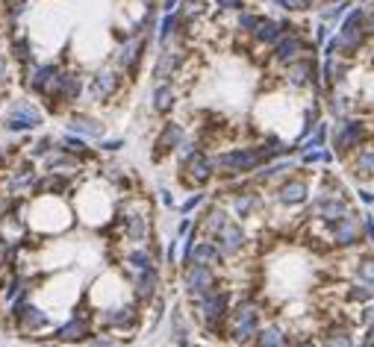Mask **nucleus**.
<instances>
[{
	"instance_id": "obj_43",
	"label": "nucleus",
	"mask_w": 374,
	"mask_h": 347,
	"mask_svg": "<svg viewBox=\"0 0 374 347\" xmlns=\"http://www.w3.org/2000/svg\"><path fill=\"white\" fill-rule=\"evenodd\" d=\"M127 265H133L136 271H144V268H154V253L148 251V247H136V251H130L124 256Z\"/></svg>"
},
{
	"instance_id": "obj_35",
	"label": "nucleus",
	"mask_w": 374,
	"mask_h": 347,
	"mask_svg": "<svg viewBox=\"0 0 374 347\" xmlns=\"http://www.w3.org/2000/svg\"><path fill=\"white\" fill-rule=\"evenodd\" d=\"M133 286H136V297H139V303H151L154 297H156V289H159V274H156V268L136 271Z\"/></svg>"
},
{
	"instance_id": "obj_2",
	"label": "nucleus",
	"mask_w": 374,
	"mask_h": 347,
	"mask_svg": "<svg viewBox=\"0 0 374 347\" xmlns=\"http://www.w3.org/2000/svg\"><path fill=\"white\" fill-rule=\"evenodd\" d=\"M86 82L89 80H86V74L80 71V68H65L59 82H56V89H54V94L44 101V109L54 112V115H59L65 109H74L80 101H83Z\"/></svg>"
},
{
	"instance_id": "obj_42",
	"label": "nucleus",
	"mask_w": 374,
	"mask_h": 347,
	"mask_svg": "<svg viewBox=\"0 0 374 347\" xmlns=\"http://www.w3.org/2000/svg\"><path fill=\"white\" fill-rule=\"evenodd\" d=\"M271 6H278L283 15H306L316 9V0H268Z\"/></svg>"
},
{
	"instance_id": "obj_61",
	"label": "nucleus",
	"mask_w": 374,
	"mask_h": 347,
	"mask_svg": "<svg viewBox=\"0 0 374 347\" xmlns=\"http://www.w3.org/2000/svg\"><path fill=\"white\" fill-rule=\"evenodd\" d=\"M6 4H9V0H0V6H6Z\"/></svg>"
},
{
	"instance_id": "obj_39",
	"label": "nucleus",
	"mask_w": 374,
	"mask_h": 347,
	"mask_svg": "<svg viewBox=\"0 0 374 347\" xmlns=\"http://www.w3.org/2000/svg\"><path fill=\"white\" fill-rule=\"evenodd\" d=\"M328 112L333 115L336 121H339V118H348V115L354 112V101H351L348 94L330 89V92H328Z\"/></svg>"
},
{
	"instance_id": "obj_1",
	"label": "nucleus",
	"mask_w": 374,
	"mask_h": 347,
	"mask_svg": "<svg viewBox=\"0 0 374 347\" xmlns=\"http://www.w3.org/2000/svg\"><path fill=\"white\" fill-rule=\"evenodd\" d=\"M216 156V177L224 179H239V177H251L266 165V156L259 151V144H245V147H227Z\"/></svg>"
},
{
	"instance_id": "obj_28",
	"label": "nucleus",
	"mask_w": 374,
	"mask_h": 347,
	"mask_svg": "<svg viewBox=\"0 0 374 347\" xmlns=\"http://www.w3.org/2000/svg\"><path fill=\"white\" fill-rule=\"evenodd\" d=\"M245 229H242V224L239 221H230L224 229H218V233L213 236V241L218 244V251L224 253V256H236L242 247H245Z\"/></svg>"
},
{
	"instance_id": "obj_48",
	"label": "nucleus",
	"mask_w": 374,
	"mask_h": 347,
	"mask_svg": "<svg viewBox=\"0 0 374 347\" xmlns=\"http://www.w3.org/2000/svg\"><path fill=\"white\" fill-rule=\"evenodd\" d=\"M127 147V139H97V153H118Z\"/></svg>"
},
{
	"instance_id": "obj_55",
	"label": "nucleus",
	"mask_w": 374,
	"mask_h": 347,
	"mask_svg": "<svg viewBox=\"0 0 374 347\" xmlns=\"http://www.w3.org/2000/svg\"><path fill=\"white\" fill-rule=\"evenodd\" d=\"M159 201H162V206H168V209L177 206V203H174V194H171L168 189H159Z\"/></svg>"
},
{
	"instance_id": "obj_40",
	"label": "nucleus",
	"mask_w": 374,
	"mask_h": 347,
	"mask_svg": "<svg viewBox=\"0 0 374 347\" xmlns=\"http://www.w3.org/2000/svg\"><path fill=\"white\" fill-rule=\"evenodd\" d=\"M263 15L266 12H259V9H245V12H239L236 15V24H233V30L239 32V36H254V30L259 27V21H263Z\"/></svg>"
},
{
	"instance_id": "obj_27",
	"label": "nucleus",
	"mask_w": 374,
	"mask_h": 347,
	"mask_svg": "<svg viewBox=\"0 0 374 347\" xmlns=\"http://www.w3.org/2000/svg\"><path fill=\"white\" fill-rule=\"evenodd\" d=\"M9 42V59L12 65H18L21 71H27L32 62H36V53H32V39H30V32L21 30V32H15V36L6 39Z\"/></svg>"
},
{
	"instance_id": "obj_9",
	"label": "nucleus",
	"mask_w": 374,
	"mask_h": 347,
	"mask_svg": "<svg viewBox=\"0 0 374 347\" xmlns=\"http://www.w3.org/2000/svg\"><path fill=\"white\" fill-rule=\"evenodd\" d=\"M189 62V44L186 42H171L166 47L156 51L154 68H151V80L154 82H166V80H177L180 71L186 68Z\"/></svg>"
},
{
	"instance_id": "obj_57",
	"label": "nucleus",
	"mask_w": 374,
	"mask_h": 347,
	"mask_svg": "<svg viewBox=\"0 0 374 347\" xmlns=\"http://www.w3.org/2000/svg\"><path fill=\"white\" fill-rule=\"evenodd\" d=\"M360 201H363L366 206H374V191H368V189H360Z\"/></svg>"
},
{
	"instance_id": "obj_7",
	"label": "nucleus",
	"mask_w": 374,
	"mask_h": 347,
	"mask_svg": "<svg viewBox=\"0 0 374 347\" xmlns=\"http://www.w3.org/2000/svg\"><path fill=\"white\" fill-rule=\"evenodd\" d=\"M268 56H271V62L274 65H280V68H286V65H292L295 59H301V56H310V53H316L318 47H316V42L313 39H306V30H301V27H295V30H289L283 39H278L271 47H268Z\"/></svg>"
},
{
	"instance_id": "obj_29",
	"label": "nucleus",
	"mask_w": 374,
	"mask_h": 347,
	"mask_svg": "<svg viewBox=\"0 0 374 347\" xmlns=\"http://www.w3.org/2000/svg\"><path fill=\"white\" fill-rule=\"evenodd\" d=\"M74 189V177L71 174H56V171H42L39 177V189H36V197L39 194H51V197H68Z\"/></svg>"
},
{
	"instance_id": "obj_11",
	"label": "nucleus",
	"mask_w": 374,
	"mask_h": 347,
	"mask_svg": "<svg viewBox=\"0 0 374 347\" xmlns=\"http://www.w3.org/2000/svg\"><path fill=\"white\" fill-rule=\"evenodd\" d=\"M177 174H180V179L189 189H204L206 183L216 179V156L209 151H198L192 159L177 165Z\"/></svg>"
},
{
	"instance_id": "obj_13",
	"label": "nucleus",
	"mask_w": 374,
	"mask_h": 347,
	"mask_svg": "<svg viewBox=\"0 0 374 347\" xmlns=\"http://www.w3.org/2000/svg\"><path fill=\"white\" fill-rule=\"evenodd\" d=\"M198 315L206 327V333H218V327L224 324V318L230 315V294L227 291H209L204 297H198Z\"/></svg>"
},
{
	"instance_id": "obj_53",
	"label": "nucleus",
	"mask_w": 374,
	"mask_h": 347,
	"mask_svg": "<svg viewBox=\"0 0 374 347\" xmlns=\"http://www.w3.org/2000/svg\"><path fill=\"white\" fill-rule=\"evenodd\" d=\"M363 233L368 236V241L374 244V212H368L366 218H363Z\"/></svg>"
},
{
	"instance_id": "obj_19",
	"label": "nucleus",
	"mask_w": 374,
	"mask_h": 347,
	"mask_svg": "<svg viewBox=\"0 0 374 347\" xmlns=\"http://www.w3.org/2000/svg\"><path fill=\"white\" fill-rule=\"evenodd\" d=\"M12 318H15V324H18V333H21V336H32V333H39V329L51 327V318H47V312H42L39 306H32V303H27V301L12 306Z\"/></svg>"
},
{
	"instance_id": "obj_60",
	"label": "nucleus",
	"mask_w": 374,
	"mask_h": 347,
	"mask_svg": "<svg viewBox=\"0 0 374 347\" xmlns=\"http://www.w3.org/2000/svg\"><path fill=\"white\" fill-rule=\"evenodd\" d=\"M295 347H316L313 341H301V344H295Z\"/></svg>"
},
{
	"instance_id": "obj_41",
	"label": "nucleus",
	"mask_w": 374,
	"mask_h": 347,
	"mask_svg": "<svg viewBox=\"0 0 374 347\" xmlns=\"http://www.w3.org/2000/svg\"><path fill=\"white\" fill-rule=\"evenodd\" d=\"M59 147V139H54V136H39L36 141L30 144V151H27V156L32 159V162H44L47 156H51L54 151Z\"/></svg>"
},
{
	"instance_id": "obj_21",
	"label": "nucleus",
	"mask_w": 374,
	"mask_h": 347,
	"mask_svg": "<svg viewBox=\"0 0 374 347\" xmlns=\"http://www.w3.org/2000/svg\"><path fill=\"white\" fill-rule=\"evenodd\" d=\"M180 106V89L174 86V80L166 82H154L151 92V109L159 115V118H171V112Z\"/></svg>"
},
{
	"instance_id": "obj_51",
	"label": "nucleus",
	"mask_w": 374,
	"mask_h": 347,
	"mask_svg": "<svg viewBox=\"0 0 374 347\" xmlns=\"http://www.w3.org/2000/svg\"><path fill=\"white\" fill-rule=\"evenodd\" d=\"M177 251H180V239H171L168 247H166V259H168V265H174L177 262Z\"/></svg>"
},
{
	"instance_id": "obj_5",
	"label": "nucleus",
	"mask_w": 374,
	"mask_h": 347,
	"mask_svg": "<svg viewBox=\"0 0 374 347\" xmlns=\"http://www.w3.org/2000/svg\"><path fill=\"white\" fill-rule=\"evenodd\" d=\"M151 44H154V36H139V39L118 42L116 53H112V65H116L118 71H124V77L130 82H136L139 74H142V65H144V56H148Z\"/></svg>"
},
{
	"instance_id": "obj_37",
	"label": "nucleus",
	"mask_w": 374,
	"mask_h": 347,
	"mask_svg": "<svg viewBox=\"0 0 374 347\" xmlns=\"http://www.w3.org/2000/svg\"><path fill=\"white\" fill-rule=\"evenodd\" d=\"M259 203H263V197H259V191L245 189V191L233 194V215H236V218H251V215L259 209Z\"/></svg>"
},
{
	"instance_id": "obj_4",
	"label": "nucleus",
	"mask_w": 374,
	"mask_h": 347,
	"mask_svg": "<svg viewBox=\"0 0 374 347\" xmlns=\"http://www.w3.org/2000/svg\"><path fill=\"white\" fill-rule=\"evenodd\" d=\"M42 124H44V109L36 101H15L0 118V127L12 136L36 133V130H42Z\"/></svg>"
},
{
	"instance_id": "obj_45",
	"label": "nucleus",
	"mask_w": 374,
	"mask_h": 347,
	"mask_svg": "<svg viewBox=\"0 0 374 347\" xmlns=\"http://www.w3.org/2000/svg\"><path fill=\"white\" fill-rule=\"evenodd\" d=\"M248 9V0H213V15L221 18V15H239Z\"/></svg>"
},
{
	"instance_id": "obj_14",
	"label": "nucleus",
	"mask_w": 374,
	"mask_h": 347,
	"mask_svg": "<svg viewBox=\"0 0 374 347\" xmlns=\"http://www.w3.org/2000/svg\"><path fill=\"white\" fill-rule=\"evenodd\" d=\"M259 333V306L245 301V303H239L233 309V315H230V336L236 344H248L251 339H256Z\"/></svg>"
},
{
	"instance_id": "obj_32",
	"label": "nucleus",
	"mask_w": 374,
	"mask_h": 347,
	"mask_svg": "<svg viewBox=\"0 0 374 347\" xmlns=\"http://www.w3.org/2000/svg\"><path fill=\"white\" fill-rule=\"evenodd\" d=\"M221 259H224V253L218 251V244L209 239V241H198L192 247V253H189V259H186V265H209V268H218L221 265Z\"/></svg>"
},
{
	"instance_id": "obj_10",
	"label": "nucleus",
	"mask_w": 374,
	"mask_h": 347,
	"mask_svg": "<svg viewBox=\"0 0 374 347\" xmlns=\"http://www.w3.org/2000/svg\"><path fill=\"white\" fill-rule=\"evenodd\" d=\"M39 171H36V162L30 156H24L18 165H12L6 179H4V191L6 197H36L39 189Z\"/></svg>"
},
{
	"instance_id": "obj_31",
	"label": "nucleus",
	"mask_w": 374,
	"mask_h": 347,
	"mask_svg": "<svg viewBox=\"0 0 374 347\" xmlns=\"http://www.w3.org/2000/svg\"><path fill=\"white\" fill-rule=\"evenodd\" d=\"M121 227H124V236L130 241H144L148 239V229H151V218L142 212H121L116 218Z\"/></svg>"
},
{
	"instance_id": "obj_36",
	"label": "nucleus",
	"mask_w": 374,
	"mask_h": 347,
	"mask_svg": "<svg viewBox=\"0 0 374 347\" xmlns=\"http://www.w3.org/2000/svg\"><path fill=\"white\" fill-rule=\"evenodd\" d=\"M354 4H356V0H333V4H324V6L316 9V18H318V21H328L330 27H339L345 15L351 12Z\"/></svg>"
},
{
	"instance_id": "obj_47",
	"label": "nucleus",
	"mask_w": 374,
	"mask_h": 347,
	"mask_svg": "<svg viewBox=\"0 0 374 347\" xmlns=\"http://www.w3.org/2000/svg\"><path fill=\"white\" fill-rule=\"evenodd\" d=\"M206 201H209V194H206L204 189H192V194L180 203V215H192L194 209H201Z\"/></svg>"
},
{
	"instance_id": "obj_6",
	"label": "nucleus",
	"mask_w": 374,
	"mask_h": 347,
	"mask_svg": "<svg viewBox=\"0 0 374 347\" xmlns=\"http://www.w3.org/2000/svg\"><path fill=\"white\" fill-rule=\"evenodd\" d=\"M127 77H124V71H118L116 65H109V68H97L92 77H89V82H86V97L92 103H112L116 97L124 92V86H127Z\"/></svg>"
},
{
	"instance_id": "obj_3",
	"label": "nucleus",
	"mask_w": 374,
	"mask_h": 347,
	"mask_svg": "<svg viewBox=\"0 0 374 347\" xmlns=\"http://www.w3.org/2000/svg\"><path fill=\"white\" fill-rule=\"evenodd\" d=\"M368 141V124L363 118H339L336 127H330V151L339 156V159H348L354 151H360V147Z\"/></svg>"
},
{
	"instance_id": "obj_24",
	"label": "nucleus",
	"mask_w": 374,
	"mask_h": 347,
	"mask_svg": "<svg viewBox=\"0 0 374 347\" xmlns=\"http://www.w3.org/2000/svg\"><path fill=\"white\" fill-rule=\"evenodd\" d=\"M295 159L292 156H280V159H271V162H266L259 171H254L251 174V179H254V186H271L274 179H286L292 171H295Z\"/></svg>"
},
{
	"instance_id": "obj_59",
	"label": "nucleus",
	"mask_w": 374,
	"mask_h": 347,
	"mask_svg": "<svg viewBox=\"0 0 374 347\" xmlns=\"http://www.w3.org/2000/svg\"><path fill=\"white\" fill-rule=\"evenodd\" d=\"M139 6H151V4H159V0H136Z\"/></svg>"
},
{
	"instance_id": "obj_44",
	"label": "nucleus",
	"mask_w": 374,
	"mask_h": 347,
	"mask_svg": "<svg viewBox=\"0 0 374 347\" xmlns=\"http://www.w3.org/2000/svg\"><path fill=\"white\" fill-rule=\"evenodd\" d=\"M254 341H256V347H280L286 341V336L280 327H266V329H259Z\"/></svg>"
},
{
	"instance_id": "obj_22",
	"label": "nucleus",
	"mask_w": 374,
	"mask_h": 347,
	"mask_svg": "<svg viewBox=\"0 0 374 347\" xmlns=\"http://www.w3.org/2000/svg\"><path fill=\"white\" fill-rule=\"evenodd\" d=\"M65 130H71V133L83 136L89 141H97L106 136V127L101 118H94L89 112H68V118H65Z\"/></svg>"
},
{
	"instance_id": "obj_25",
	"label": "nucleus",
	"mask_w": 374,
	"mask_h": 347,
	"mask_svg": "<svg viewBox=\"0 0 374 347\" xmlns=\"http://www.w3.org/2000/svg\"><path fill=\"white\" fill-rule=\"evenodd\" d=\"M89 336H92V324L83 312H80V315H71L62 327L54 329V341H59V344H74V341H83Z\"/></svg>"
},
{
	"instance_id": "obj_46",
	"label": "nucleus",
	"mask_w": 374,
	"mask_h": 347,
	"mask_svg": "<svg viewBox=\"0 0 374 347\" xmlns=\"http://www.w3.org/2000/svg\"><path fill=\"white\" fill-rule=\"evenodd\" d=\"M324 347H354V339H351V329L345 327H336L328 333V339H324Z\"/></svg>"
},
{
	"instance_id": "obj_23",
	"label": "nucleus",
	"mask_w": 374,
	"mask_h": 347,
	"mask_svg": "<svg viewBox=\"0 0 374 347\" xmlns=\"http://www.w3.org/2000/svg\"><path fill=\"white\" fill-rule=\"evenodd\" d=\"M330 233H333V241L339 247H354L356 241H363V218H356L354 212H348L345 218H339L336 224H330Z\"/></svg>"
},
{
	"instance_id": "obj_15",
	"label": "nucleus",
	"mask_w": 374,
	"mask_h": 347,
	"mask_svg": "<svg viewBox=\"0 0 374 347\" xmlns=\"http://www.w3.org/2000/svg\"><path fill=\"white\" fill-rule=\"evenodd\" d=\"M186 136H189V130H186L180 121L166 118V121L159 124V133H156V139H154L151 159H154V162H162L166 156H174V153H177V147L183 144Z\"/></svg>"
},
{
	"instance_id": "obj_34",
	"label": "nucleus",
	"mask_w": 374,
	"mask_h": 347,
	"mask_svg": "<svg viewBox=\"0 0 374 347\" xmlns=\"http://www.w3.org/2000/svg\"><path fill=\"white\" fill-rule=\"evenodd\" d=\"M59 147H62V151H68V153H74V156H80V159H86V162L94 159V156H101V153H97V147L89 144V139L71 133V130H65V133L59 136Z\"/></svg>"
},
{
	"instance_id": "obj_16",
	"label": "nucleus",
	"mask_w": 374,
	"mask_h": 347,
	"mask_svg": "<svg viewBox=\"0 0 374 347\" xmlns=\"http://www.w3.org/2000/svg\"><path fill=\"white\" fill-rule=\"evenodd\" d=\"M313 218L324 221V224H336L339 218H345V215L351 212V203L342 197V191H330V189H324L316 201H313Z\"/></svg>"
},
{
	"instance_id": "obj_20",
	"label": "nucleus",
	"mask_w": 374,
	"mask_h": 347,
	"mask_svg": "<svg viewBox=\"0 0 374 347\" xmlns=\"http://www.w3.org/2000/svg\"><path fill=\"white\" fill-rule=\"evenodd\" d=\"M183 289L192 294V297H204L209 291H216V268L209 265H186V274H183Z\"/></svg>"
},
{
	"instance_id": "obj_18",
	"label": "nucleus",
	"mask_w": 374,
	"mask_h": 347,
	"mask_svg": "<svg viewBox=\"0 0 374 347\" xmlns=\"http://www.w3.org/2000/svg\"><path fill=\"white\" fill-rule=\"evenodd\" d=\"M274 201L280 206H304L310 201V183L298 174H289L286 179H280V186L274 189Z\"/></svg>"
},
{
	"instance_id": "obj_52",
	"label": "nucleus",
	"mask_w": 374,
	"mask_h": 347,
	"mask_svg": "<svg viewBox=\"0 0 374 347\" xmlns=\"http://www.w3.org/2000/svg\"><path fill=\"white\" fill-rule=\"evenodd\" d=\"M366 32H368V39H374V0L366 6Z\"/></svg>"
},
{
	"instance_id": "obj_62",
	"label": "nucleus",
	"mask_w": 374,
	"mask_h": 347,
	"mask_svg": "<svg viewBox=\"0 0 374 347\" xmlns=\"http://www.w3.org/2000/svg\"><path fill=\"white\" fill-rule=\"evenodd\" d=\"M0 109H4V101H0Z\"/></svg>"
},
{
	"instance_id": "obj_56",
	"label": "nucleus",
	"mask_w": 374,
	"mask_h": 347,
	"mask_svg": "<svg viewBox=\"0 0 374 347\" xmlns=\"http://www.w3.org/2000/svg\"><path fill=\"white\" fill-rule=\"evenodd\" d=\"M363 324H366V327H374V303L363 309Z\"/></svg>"
},
{
	"instance_id": "obj_38",
	"label": "nucleus",
	"mask_w": 374,
	"mask_h": 347,
	"mask_svg": "<svg viewBox=\"0 0 374 347\" xmlns=\"http://www.w3.org/2000/svg\"><path fill=\"white\" fill-rule=\"evenodd\" d=\"M198 224H201L204 233H206L209 239H213V236L218 233V229H224L227 224H230V215H227V209H224V206H209V209H206V215H204V218H201Z\"/></svg>"
},
{
	"instance_id": "obj_26",
	"label": "nucleus",
	"mask_w": 374,
	"mask_h": 347,
	"mask_svg": "<svg viewBox=\"0 0 374 347\" xmlns=\"http://www.w3.org/2000/svg\"><path fill=\"white\" fill-rule=\"evenodd\" d=\"M42 165H44V171L71 174V177H77V174L86 171V159H80V156H74V153H68V151H62V147H56V151L47 156Z\"/></svg>"
},
{
	"instance_id": "obj_17",
	"label": "nucleus",
	"mask_w": 374,
	"mask_h": 347,
	"mask_svg": "<svg viewBox=\"0 0 374 347\" xmlns=\"http://www.w3.org/2000/svg\"><path fill=\"white\" fill-rule=\"evenodd\" d=\"M298 24L292 21V15H263V21L254 30L251 42L259 44V47H271L278 39H283L289 30H295Z\"/></svg>"
},
{
	"instance_id": "obj_50",
	"label": "nucleus",
	"mask_w": 374,
	"mask_h": 347,
	"mask_svg": "<svg viewBox=\"0 0 374 347\" xmlns=\"http://www.w3.org/2000/svg\"><path fill=\"white\" fill-rule=\"evenodd\" d=\"M12 159H15V151H6V147L0 144V171H9L12 168Z\"/></svg>"
},
{
	"instance_id": "obj_33",
	"label": "nucleus",
	"mask_w": 374,
	"mask_h": 347,
	"mask_svg": "<svg viewBox=\"0 0 374 347\" xmlns=\"http://www.w3.org/2000/svg\"><path fill=\"white\" fill-rule=\"evenodd\" d=\"M351 174H354V179H360V183L374 177V144H363L360 151L351 153Z\"/></svg>"
},
{
	"instance_id": "obj_54",
	"label": "nucleus",
	"mask_w": 374,
	"mask_h": 347,
	"mask_svg": "<svg viewBox=\"0 0 374 347\" xmlns=\"http://www.w3.org/2000/svg\"><path fill=\"white\" fill-rule=\"evenodd\" d=\"M183 4H186V0H159L156 6H159V12H174V9H180Z\"/></svg>"
},
{
	"instance_id": "obj_30",
	"label": "nucleus",
	"mask_w": 374,
	"mask_h": 347,
	"mask_svg": "<svg viewBox=\"0 0 374 347\" xmlns=\"http://www.w3.org/2000/svg\"><path fill=\"white\" fill-rule=\"evenodd\" d=\"M101 324L112 329H133L139 324V312L136 306H112L101 312Z\"/></svg>"
},
{
	"instance_id": "obj_8",
	"label": "nucleus",
	"mask_w": 374,
	"mask_h": 347,
	"mask_svg": "<svg viewBox=\"0 0 374 347\" xmlns=\"http://www.w3.org/2000/svg\"><path fill=\"white\" fill-rule=\"evenodd\" d=\"M62 65L59 62H32L27 71H21L24 74V89L32 94V97H39V101H47V97L54 94V89H56V82H59V77H62Z\"/></svg>"
},
{
	"instance_id": "obj_12",
	"label": "nucleus",
	"mask_w": 374,
	"mask_h": 347,
	"mask_svg": "<svg viewBox=\"0 0 374 347\" xmlns=\"http://www.w3.org/2000/svg\"><path fill=\"white\" fill-rule=\"evenodd\" d=\"M283 80H286L289 89H298V92L316 89V92H321V65L316 62V53L301 56L292 65H286V68H283Z\"/></svg>"
},
{
	"instance_id": "obj_49",
	"label": "nucleus",
	"mask_w": 374,
	"mask_h": 347,
	"mask_svg": "<svg viewBox=\"0 0 374 347\" xmlns=\"http://www.w3.org/2000/svg\"><path fill=\"white\" fill-rule=\"evenodd\" d=\"M356 277L363 279V283H374V256H363L360 265H356Z\"/></svg>"
},
{
	"instance_id": "obj_58",
	"label": "nucleus",
	"mask_w": 374,
	"mask_h": 347,
	"mask_svg": "<svg viewBox=\"0 0 374 347\" xmlns=\"http://www.w3.org/2000/svg\"><path fill=\"white\" fill-rule=\"evenodd\" d=\"M360 347H374V327H368V333H366V339H363Z\"/></svg>"
}]
</instances>
